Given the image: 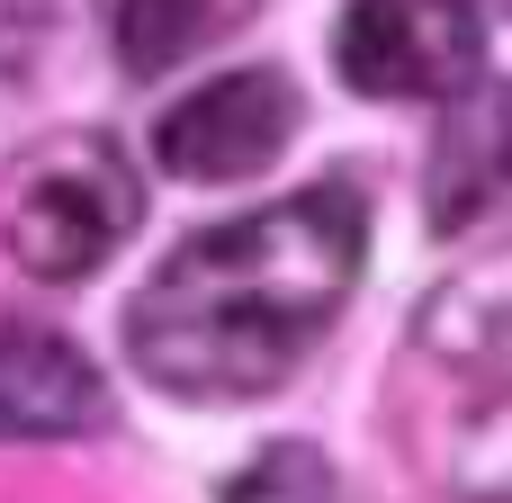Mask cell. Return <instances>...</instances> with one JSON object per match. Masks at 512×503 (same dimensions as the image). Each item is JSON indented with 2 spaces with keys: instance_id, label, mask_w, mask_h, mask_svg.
Wrapping results in <instances>:
<instances>
[{
  "instance_id": "cell-1",
  "label": "cell",
  "mask_w": 512,
  "mask_h": 503,
  "mask_svg": "<svg viewBox=\"0 0 512 503\" xmlns=\"http://www.w3.org/2000/svg\"><path fill=\"white\" fill-rule=\"evenodd\" d=\"M360 261L369 207L342 180L207 225L135 288L126 360L180 405H252L324 342V324L360 288Z\"/></svg>"
},
{
  "instance_id": "cell-2",
  "label": "cell",
  "mask_w": 512,
  "mask_h": 503,
  "mask_svg": "<svg viewBox=\"0 0 512 503\" xmlns=\"http://www.w3.org/2000/svg\"><path fill=\"white\" fill-rule=\"evenodd\" d=\"M135 225H144V180L90 126H54L0 162V252L27 279L72 288V279L108 270V252Z\"/></svg>"
},
{
  "instance_id": "cell-3",
  "label": "cell",
  "mask_w": 512,
  "mask_h": 503,
  "mask_svg": "<svg viewBox=\"0 0 512 503\" xmlns=\"http://www.w3.org/2000/svg\"><path fill=\"white\" fill-rule=\"evenodd\" d=\"M423 369L441 378L432 396V459L441 486L468 503H512V288L468 279L432 306L423 324Z\"/></svg>"
},
{
  "instance_id": "cell-4",
  "label": "cell",
  "mask_w": 512,
  "mask_h": 503,
  "mask_svg": "<svg viewBox=\"0 0 512 503\" xmlns=\"http://www.w3.org/2000/svg\"><path fill=\"white\" fill-rule=\"evenodd\" d=\"M333 72L360 99H459L486 81V18L477 0H351Z\"/></svg>"
},
{
  "instance_id": "cell-5",
  "label": "cell",
  "mask_w": 512,
  "mask_h": 503,
  "mask_svg": "<svg viewBox=\"0 0 512 503\" xmlns=\"http://www.w3.org/2000/svg\"><path fill=\"white\" fill-rule=\"evenodd\" d=\"M288 135H297V81L261 63V72H216L180 108H162L153 153L171 180H252L288 153Z\"/></svg>"
},
{
  "instance_id": "cell-6",
  "label": "cell",
  "mask_w": 512,
  "mask_h": 503,
  "mask_svg": "<svg viewBox=\"0 0 512 503\" xmlns=\"http://www.w3.org/2000/svg\"><path fill=\"white\" fill-rule=\"evenodd\" d=\"M108 414V378L72 333L0 324V441H90Z\"/></svg>"
},
{
  "instance_id": "cell-7",
  "label": "cell",
  "mask_w": 512,
  "mask_h": 503,
  "mask_svg": "<svg viewBox=\"0 0 512 503\" xmlns=\"http://www.w3.org/2000/svg\"><path fill=\"white\" fill-rule=\"evenodd\" d=\"M512 207V81L459 90L441 144H432V225L468 234Z\"/></svg>"
},
{
  "instance_id": "cell-8",
  "label": "cell",
  "mask_w": 512,
  "mask_h": 503,
  "mask_svg": "<svg viewBox=\"0 0 512 503\" xmlns=\"http://www.w3.org/2000/svg\"><path fill=\"white\" fill-rule=\"evenodd\" d=\"M261 0H117V63L135 81H162L171 63L225 45Z\"/></svg>"
},
{
  "instance_id": "cell-9",
  "label": "cell",
  "mask_w": 512,
  "mask_h": 503,
  "mask_svg": "<svg viewBox=\"0 0 512 503\" xmlns=\"http://www.w3.org/2000/svg\"><path fill=\"white\" fill-rule=\"evenodd\" d=\"M225 503H342V477H333V459L315 450V441H270L234 486Z\"/></svg>"
},
{
  "instance_id": "cell-10",
  "label": "cell",
  "mask_w": 512,
  "mask_h": 503,
  "mask_svg": "<svg viewBox=\"0 0 512 503\" xmlns=\"http://www.w3.org/2000/svg\"><path fill=\"white\" fill-rule=\"evenodd\" d=\"M81 0H0V72H36L45 54H63V27H72Z\"/></svg>"
}]
</instances>
